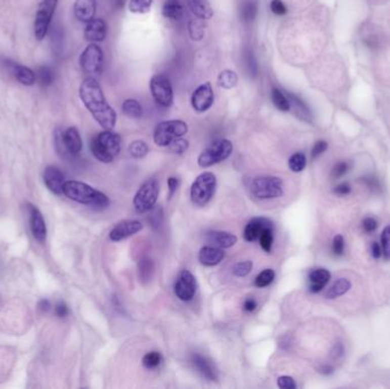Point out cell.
Masks as SVG:
<instances>
[{"label":"cell","instance_id":"obj_39","mask_svg":"<svg viewBox=\"0 0 390 389\" xmlns=\"http://www.w3.org/2000/svg\"><path fill=\"white\" fill-rule=\"evenodd\" d=\"M259 243L266 252H271L274 242V229H265L259 236Z\"/></svg>","mask_w":390,"mask_h":389},{"label":"cell","instance_id":"obj_29","mask_svg":"<svg viewBox=\"0 0 390 389\" xmlns=\"http://www.w3.org/2000/svg\"><path fill=\"white\" fill-rule=\"evenodd\" d=\"M351 288H352L351 281L347 279H339L335 281L332 287L329 289V291L326 292V298L329 299L338 298L346 292H348Z\"/></svg>","mask_w":390,"mask_h":389},{"label":"cell","instance_id":"obj_8","mask_svg":"<svg viewBox=\"0 0 390 389\" xmlns=\"http://www.w3.org/2000/svg\"><path fill=\"white\" fill-rule=\"evenodd\" d=\"M159 196V184L156 180L146 181L140 189L134 198V207L138 213H144L151 211L158 201Z\"/></svg>","mask_w":390,"mask_h":389},{"label":"cell","instance_id":"obj_2","mask_svg":"<svg viewBox=\"0 0 390 389\" xmlns=\"http://www.w3.org/2000/svg\"><path fill=\"white\" fill-rule=\"evenodd\" d=\"M63 194L70 200L75 202L86 204L94 209H105L110 204L107 196L97 191L94 187L89 186L86 183L77 181L65 182Z\"/></svg>","mask_w":390,"mask_h":389},{"label":"cell","instance_id":"obj_40","mask_svg":"<svg viewBox=\"0 0 390 389\" xmlns=\"http://www.w3.org/2000/svg\"><path fill=\"white\" fill-rule=\"evenodd\" d=\"M161 362H162V356L159 352H150L143 357V365L150 370L158 368Z\"/></svg>","mask_w":390,"mask_h":389},{"label":"cell","instance_id":"obj_33","mask_svg":"<svg viewBox=\"0 0 390 389\" xmlns=\"http://www.w3.org/2000/svg\"><path fill=\"white\" fill-rule=\"evenodd\" d=\"M272 102L273 104L275 105L276 109H279L280 111H282V112H286V111H290L291 109L289 98L286 96V94L282 93L280 89L277 88H273Z\"/></svg>","mask_w":390,"mask_h":389},{"label":"cell","instance_id":"obj_24","mask_svg":"<svg viewBox=\"0 0 390 389\" xmlns=\"http://www.w3.org/2000/svg\"><path fill=\"white\" fill-rule=\"evenodd\" d=\"M207 240L209 243H211L213 247L221 248V249H227L233 247L236 243L237 238L230 233V232H224V231H213L209 232L207 234Z\"/></svg>","mask_w":390,"mask_h":389},{"label":"cell","instance_id":"obj_41","mask_svg":"<svg viewBox=\"0 0 390 389\" xmlns=\"http://www.w3.org/2000/svg\"><path fill=\"white\" fill-rule=\"evenodd\" d=\"M306 167V156L302 153H294L289 159V168L293 172L302 171Z\"/></svg>","mask_w":390,"mask_h":389},{"label":"cell","instance_id":"obj_6","mask_svg":"<svg viewBox=\"0 0 390 389\" xmlns=\"http://www.w3.org/2000/svg\"><path fill=\"white\" fill-rule=\"evenodd\" d=\"M233 152V144L228 140H218L211 143L199 155L198 163L200 167L208 168L226 160Z\"/></svg>","mask_w":390,"mask_h":389},{"label":"cell","instance_id":"obj_30","mask_svg":"<svg viewBox=\"0 0 390 389\" xmlns=\"http://www.w3.org/2000/svg\"><path fill=\"white\" fill-rule=\"evenodd\" d=\"M122 112L128 118L140 119L143 114V109L140 104V102L134 98L125 100L122 104Z\"/></svg>","mask_w":390,"mask_h":389},{"label":"cell","instance_id":"obj_15","mask_svg":"<svg viewBox=\"0 0 390 389\" xmlns=\"http://www.w3.org/2000/svg\"><path fill=\"white\" fill-rule=\"evenodd\" d=\"M44 182L47 189L53 192L54 194L61 195L63 194V189L65 184L64 174L61 171V169L54 165H49L44 171Z\"/></svg>","mask_w":390,"mask_h":389},{"label":"cell","instance_id":"obj_18","mask_svg":"<svg viewBox=\"0 0 390 389\" xmlns=\"http://www.w3.org/2000/svg\"><path fill=\"white\" fill-rule=\"evenodd\" d=\"M5 63L7 64V68L10 69L12 74L14 75L17 81L24 84V86H33L35 80H37V77H35V73L32 70L28 68V66L17 64L8 60H5Z\"/></svg>","mask_w":390,"mask_h":389},{"label":"cell","instance_id":"obj_27","mask_svg":"<svg viewBox=\"0 0 390 389\" xmlns=\"http://www.w3.org/2000/svg\"><path fill=\"white\" fill-rule=\"evenodd\" d=\"M162 14L165 19L171 21H181L184 15V8L179 3V0H165Z\"/></svg>","mask_w":390,"mask_h":389},{"label":"cell","instance_id":"obj_55","mask_svg":"<svg viewBox=\"0 0 390 389\" xmlns=\"http://www.w3.org/2000/svg\"><path fill=\"white\" fill-rule=\"evenodd\" d=\"M351 191H352V187L349 186L348 183H341V184H339L337 187H335L334 193L340 196H344L351 193Z\"/></svg>","mask_w":390,"mask_h":389},{"label":"cell","instance_id":"obj_45","mask_svg":"<svg viewBox=\"0 0 390 389\" xmlns=\"http://www.w3.org/2000/svg\"><path fill=\"white\" fill-rule=\"evenodd\" d=\"M168 149L174 154H183L188 149V142L182 137L176 138L168 145Z\"/></svg>","mask_w":390,"mask_h":389},{"label":"cell","instance_id":"obj_38","mask_svg":"<svg viewBox=\"0 0 390 389\" xmlns=\"http://www.w3.org/2000/svg\"><path fill=\"white\" fill-rule=\"evenodd\" d=\"M275 279V272L271 270V268H267V270H264L262 273H259L258 276L255 277L254 280V284L255 287L258 288H265L268 287L273 281Z\"/></svg>","mask_w":390,"mask_h":389},{"label":"cell","instance_id":"obj_14","mask_svg":"<svg viewBox=\"0 0 390 389\" xmlns=\"http://www.w3.org/2000/svg\"><path fill=\"white\" fill-rule=\"evenodd\" d=\"M143 225L141 222L134 221V219H128V221L120 222L118 225L114 226L110 232V239L114 242L124 240L129 236L135 235L138 232L142 231Z\"/></svg>","mask_w":390,"mask_h":389},{"label":"cell","instance_id":"obj_17","mask_svg":"<svg viewBox=\"0 0 390 389\" xmlns=\"http://www.w3.org/2000/svg\"><path fill=\"white\" fill-rule=\"evenodd\" d=\"M30 229L32 232L33 238L44 243L47 238V227L41 212L39 210L30 205Z\"/></svg>","mask_w":390,"mask_h":389},{"label":"cell","instance_id":"obj_16","mask_svg":"<svg viewBox=\"0 0 390 389\" xmlns=\"http://www.w3.org/2000/svg\"><path fill=\"white\" fill-rule=\"evenodd\" d=\"M265 229H274V224H273L270 219L264 217L251 219L244 229L243 236L245 241H248V242L257 241L260 234L263 233V231Z\"/></svg>","mask_w":390,"mask_h":389},{"label":"cell","instance_id":"obj_7","mask_svg":"<svg viewBox=\"0 0 390 389\" xmlns=\"http://www.w3.org/2000/svg\"><path fill=\"white\" fill-rule=\"evenodd\" d=\"M187 131V123L182 120H169V121L160 122L154 132V143L158 146H168L176 138L185 135Z\"/></svg>","mask_w":390,"mask_h":389},{"label":"cell","instance_id":"obj_50","mask_svg":"<svg viewBox=\"0 0 390 389\" xmlns=\"http://www.w3.org/2000/svg\"><path fill=\"white\" fill-rule=\"evenodd\" d=\"M270 7L271 11L276 15H285L286 12H288V8H286L282 0H272Z\"/></svg>","mask_w":390,"mask_h":389},{"label":"cell","instance_id":"obj_20","mask_svg":"<svg viewBox=\"0 0 390 389\" xmlns=\"http://www.w3.org/2000/svg\"><path fill=\"white\" fill-rule=\"evenodd\" d=\"M74 15L80 22L88 23L96 14V0H75Z\"/></svg>","mask_w":390,"mask_h":389},{"label":"cell","instance_id":"obj_51","mask_svg":"<svg viewBox=\"0 0 390 389\" xmlns=\"http://www.w3.org/2000/svg\"><path fill=\"white\" fill-rule=\"evenodd\" d=\"M347 171H348V163L343 162L342 161V162H339L333 167L332 177L334 178V180H337V178L342 177Z\"/></svg>","mask_w":390,"mask_h":389},{"label":"cell","instance_id":"obj_37","mask_svg":"<svg viewBox=\"0 0 390 389\" xmlns=\"http://www.w3.org/2000/svg\"><path fill=\"white\" fill-rule=\"evenodd\" d=\"M129 153L133 158L142 159L149 153V146H147L145 142L135 141L129 145Z\"/></svg>","mask_w":390,"mask_h":389},{"label":"cell","instance_id":"obj_32","mask_svg":"<svg viewBox=\"0 0 390 389\" xmlns=\"http://www.w3.org/2000/svg\"><path fill=\"white\" fill-rule=\"evenodd\" d=\"M286 96H288V98H289L291 109H294V112H295V114L298 115V117L302 118V119H307L309 115H311L306 104H305V103L300 100L298 96H295V95H293V94H290V93H286Z\"/></svg>","mask_w":390,"mask_h":389},{"label":"cell","instance_id":"obj_43","mask_svg":"<svg viewBox=\"0 0 390 389\" xmlns=\"http://www.w3.org/2000/svg\"><path fill=\"white\" fill-rule=\"evenodd\" d=\"M188 31H190L191 38L195 41H200L204 37V26L200 21H191L188 23Z\"/></svg>","mask_w":390,"mask_h":389},{"label":"cell","instance_id":"obj_28","mask_svg":"<svg viewBox=\"0 0 390 389\" xmlns=\"http://www.w3.org/2000/svg\"><path fill=\"white\" fill-rule=\"evenodd\" d=\"M241 19L245 23L252 22L258 15V5L253 0H244L241 6Z\"/></svg>","mask_w":390,"mask_h":389},{"label":"cell","instance_id":"obj_10","mask_svg":"<svg viewBox=\"0 0 390 389\" xmlns=\"http://www.w3.org/2000/svg\"><path fill=\"white\" fill-rule=\"evenodd\" d=\"M57 2L58 0H42L40 3L34 21V35L38 40H42L46 37Z\"/></svg>","mask_w":390,"mask_h":389},{"label":"cell","instance_id":"obj_48","mask_svg":"<svg viewBox=\"0 0 390 389\" xmlns=\"http://www.w3.org/2000/svg\"><path fill=\"white\" fill-rule=\"evenodd\" d=\"M277 386L281 389H295L297 383H295L293 378L289 377V375H282L277 379Z\"/></svg>","mask_w":390,"mask_h":389},{"label":"cell","instance_id":"obj_12","mask_svg":"<svg viewBox=\"0 0 390 389\" xmlns=\"http://www.w3.org/2000/svg\"><path fill=\"white\" fill-rule=\"evenodd\" d=\"M196 281L190 271H183L175 283V293L183 301H190L195 296Z\"/></svg>","mask_w":390,"mask_h":389},{"label":"cell","instance_id":"obj_60","mask_svg":"<svg viewBox=\"0 0 390 389\" xmlns=\"http://www.w3.org/2000/svg\"><path fill=\"white\" fill-rule=\"evenodd\" d=\"M332 371H333V369L331 368V366H328V365H324V366H322V368L320 369V372L324 373V374H329V373L332 372Z\"/></svg>","mask_w":390,"mask_h":389},{"label":"cell","instance_id":"obj_22","mask_svg":"<svg viewBox=\"0 0 390 389\" xmlns=\"http://www.w3.org/2000/svg\"><path fill=\"white\" fill-rule=\"evenodd\" d=\"M63 143L69 155H77L82 149V141L77 128L70 127L63 132Z\"/></svg>","mask_w":390,"mask_h":389},{"label":"cell","instance_id":"obj_58","mask_svg":"<svg viewBox=\"0 0 390 389\" xmlns=\"http://www.w3.org/2000/svg\"><path fill=\"white\" fill-rule=\"evenodd\" d=\"M257 308V301L253 298H248L243 304V310L246 312H253Z\"/></svg>","mask_w":390,"mask_h":389},{"label":"cell","instance_id":"obj_53","mask_svg":"<svg viewBox=\"0 0 390 389\" xmlns=\"http://www.w3.org/2000/svg\"><path fill=\"white\" fill-rule=\"evenodd\" d=\"M376 227H378V222H376L374 218L367 217L363 221V230L367 232V233H372V232H374L376 230Z\"/></svg>","mask_w":390,"mask_h":389},{"label":"cell","instance_id":"obj_25","mask_svg":"<svg viewBox=\"0 0 390 389\" xmlns=\"http://www.w3.org/2000/svg\"><path fill=\"white\" fill-rule=\"evenodd\" d=\"M225 258L223 249L217 247H204L200 250L199 261L204 266H216Z\"/></svg>","mask_w":390,"mask_h":389},{"label":"cell","instance_id":"obj_13","mask_svg":"<svg viewBox=\"0 0 390 389\" xmlns=\"http://www.w3.org/2000/svg\"><path fill=\"white\" fill-rule=\"evenodd\" d=\"M214 101L211 83L205 82L195 89L192 95V106L196 112H205L212 106Z\"/></svg>","mask_w":390,"mask_h":389},{"label":"cell","instance_id":"obj_49","mask_svg":"<svg viewBox=\"0 0 390 389\" xmlns=\"http://www.w3.org/2000/svg\"><path fill=\"white\" fill-rule=\"evenodd\" d=\"M344 250V240L341 235H335L332 242V251L335 256H341Z\"/></svg>","mask_w":390,"mask_h":389},{"label":"cell","instance_id":"obj_26","mask_svg":"<svg viewBox=\"0 0 390 389\" xmlns=\"http://www.w3.org/2000/svg\"><path fill=\"white\" fill-rule=\"evenodd\" d=\"M187 4L193 14L201 20H209L213 15V11L208 0H187Z\"/></svg>","mask_w":390,"mask_h":389},{"label":"cell","instance_id":"obj_5","mask_svg":"<svg viewBox=\"0 0 390 389\" xmlns=\"http://www.w3.org/2000/svg\"><path fill=\"white\" fill-rule=\"evenodd\" d=\"M251 191L259 200L276 199L283 194V182L274 176H262L251 183Z\"/></svg>","mask_w":390,"mask_h":389},{"label":"cell","instance_id":"obj_57","mask_svg":"<svg viewBox=\"0 0 390 389\" xmlns=\"http://www.w3.org/2000/svg\"><path fill=\"white\" fill-rule=\"evenodd\" d=\"M371 254L372 257L375 259H379L381 256H382V248L380 247L379 243L373 242L371 245Z\"/></svg>","mask_w":390,"mask_h":389},{"label":"cell","instance_id":"obj_11","mask_svg":"<svg viewBox=\"0 0 390 389\" xmlns=\"http://www.w3.org/2000/svg\"><path fill=\"white\" fill-rule=\"evenodd\" d=\"M150 89L155 102L161 106L169 107L174 102V92L170 80L164 74H155L150 81Z\"/></svg>","mask_w":390,"mask_h":389},{"label":"cell","instance_id":"obj_23","mask_svg":"<svg viewBox=\"0 0 390 389\" xmlns=\"http://www.w3.org/2000/svg\"><path fill=\"white\" fill-rule=\"evenodd\" d=\"M331 279V274L325 268H317L309 273V290L313 293H317L325 288Z\"/></svg>","mask_w":390,"mask_h":389},{"label":"cell","instance_id":"obj_59","mask_svg":"<svg viewBox=\"0 0 390 389\" xmlns=\"http://www.w3.org/2000/svg\"><path fill=\"white\" fill-rule=\"evenodd\" d=\"M51 307H52L51 302H49V300H47V299H41V300L38 302V308L44 313H47L49 310H51Z\"/></svg>","mask_w":390,"mask_h":389},{"label":"cell","instance_id":"obj_3","mask_svg":"<svg viewBox=\"0 0 390 389\" xmlns=\"http://www.w3.org/2000/svg\"><path fill=\"white\" fill-rule=\"evenodd\" d=\"M91 150L94 156L101 162L110 163L121 150V137L111 131L103 132L93 138Z\"/></svg>","mask_w":390,"mask_h":389},{"label":"cell","instance_id":"obj_35","mask_svg":"<svg viewBox=\"0 0 390 389\" xmlns=\"http://www.w3.org/2000/svg\"><path fill=\"white\" fill-rule=\"evenodd\" d=\"M35 77H37L39 83L45 88L51 87L54 82V80H55V74H54V71L52 70V68H49V66H47V65L40 66L37 71V74H35Z\"/></svg>","mask_w":390,"mask_h":389},{"label":"cell","instance_id":"obj_47","mask_svg":"<svg viewBox=\"0 0 390 389\" xmlns=\"http://www.w3.org/2000/svg\"><path fill=\"white\" fill-rule=\"evenodd\" d=\"M162 219H163L162 209H161L160 207L156 208V209H152V213H151L149 221L151 222V224H152V226L154 227V229H159L160 225L162 224Z\"/></svg>","mask_w":390,"mask_h":389},{"label":"cell","instance_id":"obj_44","mask_svg":"<svg viewBox=\"0 0 390 389\" xmlns=\"http://www.w3.org/2000/svg\"><path fill=\"white\" fill-rule=\"evenodd\" d=\"M251 271H252V262L250 261L237 263L233 267V274L237 277H244L250 274Z\"/></svg>","mask_w":390,"mask_h":389},{"label":"cell","instance_id":"obj_4","mask_svg":"<svg viewBox=\"0 0 390 389\" xmlns=\"http://www.w3.org/2000/svg\"><path fill=\"white\" fill-rule=\"evenodd\" d=\"M217 180L212 172H203L196 177L191 187V200L198 207H204L213 198Z\"/></svg>","mask_w":390,"mask_h":389},{"label":"cell","instance_id":"obj_1","mask_svg":"<svg viewBox=\"0 0 390 389\" xmlns=\"http://www.w3.org/2000/svg\"><path fill=\"white\" fill-rule=\"evenodd\" d=\"M79 95L83 105L92 113L94 119L105 131L113 129L116 123V113L107 104L104 93L95 78L88 77L82 81L79 89Z\"/></svg>","mask_w":390,"mask_h":389},{"label":"cell","instance_id":"obj_52","mask_svg":"<svg viewBox=\"0 0 390 389\" xmlns=\"http://www.w3.org/2000/svg\"><path fill=\"white\" fill-rule=\"evenodd\" d=\"M328 149V143L325 141H318L315 143L313 150H312V158L315 159L317 156H320L321 154L324 153V152Z\"/></svg>","mask_w":390,"mask_h":389},{"label":"cell","instance_id":"obj_56","mask_svg":"<svg viewBox=\"0 0 390 389\" xmlns=\"http://www.w3.org/2000/svg\"><path fill=\"white\" fill-rule=\"evenodd\" d=\"M178 185H179V181L177 180V178H175V177H170V178H168L169 198H171V196L175 194V192H176L177 189H178Z\"/></svg>","mask_w":390,"mask_h":389},{"label":"cell","instance_id":"obj_21","mask_svg":"<svg viewBox=\"0 0 390 389\" xmlns=\"http://www.w3.org/2000/svg\"><path fill=\"white\" fill-rule=\"evenodd\" d=\"M192 363L194 368L198 370V372L210 381H216L218 379L217 370L214 365L209 361L207 357H204L200 354H194L192 356Z\"/></svg>","mask_w":390,"mask_h":389},{"label":"cell","instance_id":"obj_42","mask_svg":"<svg viewBox=\"0 0 390 389\" xmlns=\"http://www.w3.org/2000/svg\"><path fill=\"white\" fill-rule=\"evenodd\" d=\"M152 0H130L129 10L137 14H144L151 10Z\"/></svg>","mask_w":390,"mask_h":389},{"label":"cell","instance_id":"obj_34","mask_svg":"<svg viewBox=\"0 0 390 389\" xmlns=\"http://www.w3.org/2000/svg\"><path fill=\"white\" fill-rule=\"evenodd\" d=\"M237 74L232 70H224L218 75V84L219 87L224 89H232L237 83Z\"/></svg>","mask_w":390,"mask_h":389},{"label":"cell","instance_id":"obj_46","mask_svg":"<svg viewBox=\"0 0 390 389\" xmlns=\"http://www.w3.org/2000/svg\"><path fill=\"white\" fill-rule=\"evenodd\" d=\"M381 243H382V253L384 258L389 261L390 259V226L384 227L381 235Z\"/></svg>","mask_w":390,"mask_h":389},{"label":"cell","instance_id":"obj_36","mask_svg":"<svg viewBox=\"0 0 390 389\" xmlns=\"http://www.w3.org/2000/svg\"><path fill=\"white\" fill-rule=\"evenodd\" d=\"M243 61L246 69V72L251 78H255L258 75V63L251 49H245L243 53Z\"/></svg>","mask_w":390,"mask_h":389},{"label":"cell","instance_id":"obj_19","mask_svg":"<svg viewBox=\"0 0 390 389\" xmlns=\"http://www.w3.org/2000/svg\"><path fill=\"white\" fill-rule=\"evenodd\" d=\"M107 26L102 19H93L89 21L84 29V38L88 41L100 42L106 38Z\"/></svg>","mask_w":390,"mask_h":389},{"label":"cell","instance_id":"obj_31","mask_svg":"<svg viewBox=\"0 0 390 389\" xmlns=\"http://www.w3.org/2000/svg\"><path fill=\"white\" fill-rule=\"evenodd\" d=\"M153 271L154 266L151 258L144 257L138 263V274H140V279L142 282H149L152 277V274H153Z\"/></svg>","mask_w":390,"mask_h":389},{"label":"cell","instance_id":"obj_9","mask_svg":"<svg viewBox=\"0 0 390 389\" xmlns=\"http://www.w3.org/2000/svg\"><path fill=\"white\" fill-rule=\"evenodd\" d=\"M103 61H104V55L101 47L96 44H91L80 56V66L84 74L95 78L102 72Z\"/></svg>","mask_w":390,"mask_h":389},{"label":"cell","instance_id":"obj_54","mask_svg":"<svg viewBox=\"0 0 390 389\" xmlns=\"http://www.w3.org/2000/svg\"><path fill=\"white\" fill-rule=\"evenodd\" d=\"M55 314L58 317H61V319H63V317H66V316L69 315V307L66 306L65 302L60 301V302L56 304V306H55Z\"/></svg>","mask_w":390,"mask_h":389}]
</instances>
